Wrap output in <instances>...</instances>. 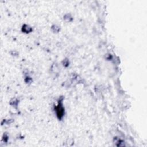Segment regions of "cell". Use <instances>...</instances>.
I'll list each match as a JSON object with an SVG mask.
<instances>
[{
  "label": "cell",
  "instance_id": "6da1fadb",
  "mask_svg": "<svg viewBox=\"0 0 147 147\" xmlns=\"http://www.w3.org/2000/svg\"><path fill=\"white\" fill-rule=\"evenodd\" d=\"M56 110L57 117L59 119H61L63 117L64 112V107H63L61 100H59L58 105L56 107V110Z\"/></svg>",
  "mask_w": 147,
  "mask_h": 147
}]
</instances>
